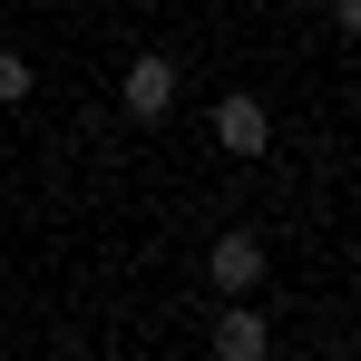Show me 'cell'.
I'll list each match as a JSON object with an SVG mask.
<instances>
[{
    "label": "cell",
    "mask_w": 361,
    "mask_h": 361,
    "mask_svg": "<svg viewBox=\"0 0 361 361\" xmlns=\"http://www.w3.org/2000/svg\"><path fill=\"white\" fill-rule=\"evenodd\" d=\"M264 274H274V254H264V235H215V254H205V283L225 302H244V293H264Z\"/></svg>",
    "instance_id": "6da1fadb"
},
{
    "label": "cell",
    "mask_w": 361,
    "mask_h": 361,
    "mask_svg": "<svg viewBox=\"0 0 361 361\" xmlns=\"http://www.w3.org/2000/svg\"><path fill=\"white\" fill-rule=\"evenodd\" d=\"M118 98H127V118H137V127H157L166 108H176V59H166V49H137Z\"/></svg>",
    "instance_id": "7a4b0ae2"
},
{
    "label": "cell",
    "mask_w": 361,
    "mask_h": 361,
    "mask_svg": "<svg viewBox=\"0 0 361 361\" xmlns=\"http://www.w3.org/2000/svg\"><path fill=\"white\" fill-rule=\"evenodd\" d=\"M205 352L215 361H264L274 352V322H264V302L244 293V302H225V312H215V332H205Z\"/></svg>",
    "instance_id": "3957f363"
},
{
    "label": "cell",
    "mask_w": 361,
    "mask_h": 361,
    "mask_svg": "<svg viewBox=\"0 0 361 361\" xmlns=\"http://www.w3.org/2000/svg\"><path fill=\"white\" fill-rule=\"evenodd\" d=\"M215 147H225V157H264V147H274V118H264V98H215Z\"/></svg>",
    "instance_id": "277c9868"
},
{
    "label": "cell",
    "mask_w": 361,
    "mask_h": 361,
    "mask_svg": "<svg viewBox=\"0 0 361 361\" xmlns=\"http://www.w3.org/2000/svg\"><path fill=\"white\" fill-rule=\"evenodd\" d=\"M20 98H30V59H20V49H0V108H20Z\"/></svg>",
    "instance_id": "5b68a950"
},
{
    "label": "cell",
    "mask_w": 361,
    "mask_h": 361,
    "mask_svg": "<svg viewBox=\"0 0 361 361\" xmlns=\"http://www.w3.org/2000/svg\"><path fill=\"white\" fill-rule=\"evenodd\" d=\"M332 30H342V39H361V0H332Z\"/></svg>",
    "instance_id": "8992f818"
}]
</instances>
